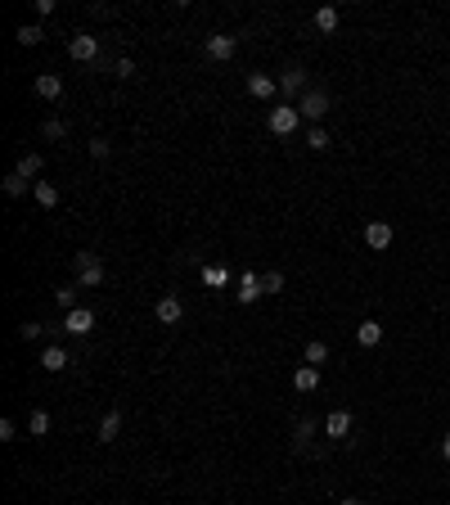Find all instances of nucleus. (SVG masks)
I'll use <instances>...</instances> for the list:
<instances>
[{"instance_id":"nucleus-1","label":"nucleus","mask_w":450,"mask_h":505,"mask_svg":"<svg viewBox=\"0 0 450 505\" xmlns=\"http://www.w3.org/2000/svg\"><path fill=\"white\" fill-rule=\"evenodd\" d=\"M72 266H77V284H86V289H99V284H104V262H99V253L81 249V253L72 257Z\"/></svg>"},{"instance_id":"nucleus-11","label":"nucleus","mask_w":450,"mask_h":505,"mask_svg":"<svg viewBox=\"0 0 450 505\" xmlns=\"http://www.w3.org/2000/svg\"><path fill=\"white\" fill-rule=\"evenodd\" d=\"M234 298L239 302H257V298H262V275H243L239 289H234Z\"/></svg>"},{"instance_id":"nucleus-2","label":"nucleus","mask_w":450,"mask_h":505,"mask_svg":"<svg viewBox=\"0 0 450 505\" xmlns=\"http://www.w3.org/2000/svg\"><path fill=\"white\" fill-rule=\"evenodd\" d=\"M298 122H302V113L293 109V104H280V109L266 113V127H271L275 136H293V131H298Z\"/></svg>"},{"instance_id":"nucleus-5","label":"nucleus","mask_w":450,"mask_h":505,"mask_svg":"<svg viewBox=\"0 0 450 505\" xmlns=\"http://www.w3.org/2000/svg\"><path fill=\"white\" fill-rule=\"evenodd\" d=\"M153 316H158L162 325H180V316H185V302H180L176 293H167V298H158V307H153Z\"/></svg>"},{"instance_id":"nucleus-3","label":"nucleus","mask_w":450,"mask_h":505,"mask_svg":"<svg viewBox=\"0 0 450 505\" xmlns=\"http://www.w3.org/2000/svg\"><path fill=\"white\" fill-rule=\"evenodd\" d=\"M298 113H302V118H311V122H320L324 113H329V91H320V86H315V91H306L302 100H298Z\"/></svg>"},{"instance_id":"nucleus-14","label":"nucleus","mask_w":450,"mask_h":505,"mask_svg":"<svg viewBox=\"0 0 450 505\" xmlns=\"http://www.w3.org/2000/svg\"><path fill=\"white\" fill-rule=\"evenodd\" d=\"M293 388H298V393H315V388H320V370H315V366H302L298 375H293Z\"/></svg>"},{"instance_id":"nucleus-8","label":"nucleus","mask_w":450,"mask_h":505,"mask_svg":"<svg viewBox=\"0 0 450 505\" xmlns=\"http://www.w3.org/2000/svg\"><path fill=\"white\" fill-rule=\"evenodd\" d=\"M234 45H239V41H234V36H225V32L207 36V59H221V63L234 59Z\"/></svg>"},{"instance_id":"nucleus-32","label":"nucleus","mask_w":450,"mask_h":505,"mask_svg":"<svg viewBox=\"0 0 450 505\" xmlns=\"http://www.w3.org/2000/svg\"><path fill=\"white\" fill-rule=\"evenodd\" d=\"M118 77H136V63H131V59H118Z\"/></svg>"},{"instance_id":"nucleus-12","label":"nucleus","mask_w":450,"mask_h":505,"mask_svg":"<svg viewBox=\"0 0 450 505\" xmlns=\"http://www.w3.org/2000/svg\"><path fill=\"white\" fill-rule=\"evenodd\" d=\"M68 361H72V357H68L63 348H54V343L41 352V366H45V370H54V375H59V370H68Z\"/></svg>"},{"instance_id":"nucleus-9","label":"nucleus","mask_w":450,"mask_h":505,"mask_svg":"<svg viewBox=\"0 0 450 505\" xmlns=\"http://www.w3.org/2000/svg\"><path fill=\"white\" fill-rule=\"evenodd\" d=\"M248 91H252L257 100H275L280 81H275V77H266V72H248Z\"/></svg>"},{"instance_id":"nucleus-31","label":"nucleus","mask_w":450,"mask_h":505,"mask_svg":"<svg viewBox=\"0 0 450 505\" xmlns=\"http://www.w3.org/2000/svg\"><path fill=\"white\" fill-rule=\"evenodd\" d=\"M203 280H207V284H225V280H230V275L221 271V266H207V271H203Z\"/></svg>"},{"instance_id":"nucleus-23","label":"nucleus","mask_w":450,"mask_h":505,"mask_svg":"<svg viewBox=\"0 0 450 505\" xmlns=\"http://www.w3.org/2000/svg\"><path fill=\"white\" fill-rule=\"evenodd\" d=\"M5 194H9V199L27 194V176H18V171H9V176H5Z\"/></svg>"},{"instance_id":"nucleus-22","label":"nucleus","mask_w":450,"mask_h":505,"mask_svg":"<svg viewBox=\"0 0 450 505\" xmlns=\"http://www.w3.org/2000/svg\"><path fill=\"white\" fill-rule=\"evenodd\" d=\"M14 171H18V176H36V171H41V154H23Z\"/></svg>"},{"instance_id":"nucleus-29","label":"nucleus","mask_w":450,"mask_h":505,"mask_svg":"<svg viewBox=\"0 0 450 505\" xmlns=\"http://www.w3.org/2000/svg\"><path fill=\"white\" fill-rule=\"evenodd\" d=\"M109 149H113V145H109V140H99V136H95V140H90V158H95V163H99V158H109Z\"/></svg>"},{"instance_id":"nucleus-28","label":"nucleus","mask_w":450,"mask_h":505,"mask_svg":"<svg viewBox=\"0 0 450 505\" xmlns=\"http://www.w3.org/2000/svg\"><path fill=\"white\" fill-rule=\"evenodd\" d=\"M54 302H59V307H77V289H54Z\"/></svg>"},{"instance_id":"nucleus-13","label":"nucleus","mask_w":450,"mask_h":505,"mask_svg":"<svg viewBox=\"0 0 450 505\" xmlns=\"http://www.w3.org/2000/svg\"><path fill=\"white\" fill-rule=\"evenodd\" d=\"M36 95H41V100H59V95H63V81L54 77V72H41V77H36Z\"/></svg>"},{"instance_id":"nucleus-26","label":"nucleus","mask_w":450,"mask_h":505,"mask_svg":"<svg viewBox=\"0 0 450 505\" xmlns=\"http://www.w3.org/2000/svg\"><path fill=\"white\" fill-rule=\"evenodd\" d=\"M306 145H311L315 154H320V149H329V131H324V127H311V136H306Z\"/></svg>"},{"instance_id":"nucleus-20","label":"nucleus","mask_w":450,"mask_h":505,"mask_svg":"<svg viewBox=\"0 0 450 505\" xmlns=\"http://www.w3.org/2000/svg\"><path fill=\"white\" fill-rule=\"evenodd\" d=\"M50 411H32V420H27V433H32V437H45V433H50Z\"/></svg>"},{"instance_id":"nucleus-30","label":"nucleus","mask_w":450,"mask_h":505,"mask_svg":"<svg viewBox=\"0 0 450 505\" xmlns=\"http://www.w3.org/2000/svg\"><path fill=\"white\" fill-rule=\"evenodd\" d=\"M45 325H36V320H27V325H18V339H41Z\"/></svg>"},{"instance_id":"nucleus-33","label":"nucleus","mask_w":450,"mask_h":505,"mask_svg":"<svg viewBox=\"0 0 450 505\" xmlns=\"http://www.w3.org/2000/svg\"><path fill=\"white\" fill-rule=\"evenodd\" d=\"M311 433H315V424H311V420H302V424H298V442H306Z\"/></svg>"},{"instance_id":"nucleus-16","label":"nucleus","mask_w":450,"mask_h":505,"mask_svg":"<svg viewBox=\"0 0 450 505\" xmlns=\"http://www.w3.org/2000/svg\"><path fill=\"white\" fill-rule=\"evenodd\" d=\"M338 23H342V18H338V9H333V5L315 9V27H320V32H338Z\"/></svg>"},{"instance_id":"nucleus-15","label":"nucleus","mask_w":450,"mask_h":505,"mask_svg":"<svg viewBox=\"0 0 450 505\" xmlns=\"http://www.w3.org/2000/svg\"><path fill=\"white\" fill-rule=\"evenodd\" d=\"M324 433H329V437H347L351 433V415L347 411H333L329 420H324Z\"/></svg>"},{"instance_id":"nucleus-17","label":"nucleus","mask_w":450,"mask_h":505,"mask_svg":"<svg viewBox=\"0 0 450 505\" xmlns=\"http://www.w3.org/2000/svg\"><path fill=\"white\" fill-rule=\"evenodd\" d=\"M356 339H360V348H374V343L383 339V325H378V320H360Z\"/></svg>"},{"instance_id":"nucleus-18","label":"nucleus","mask_w":450,"mask_h":505,"mask_svg":"<svg viewBox=\"0 0 450 505\" xmlns=\"http://www.w3.org/2000/svg\"><path fill=\"white\" fill-rule=\"evenodd\" d=\"M118 433H122V415H118V411H109V415L99 420V442H113Z\"/></svg>"},{"instance_id":"nucleus-25","label":"nucleus","mask_w":450,"mask_h":505,"mask_svg":"<svg viewBox=\"0 0 450 505\" xmlns=\"http://www.w3.org/2000/svg\"><path fill=\"white\" fill-rule=\"evenodd\" d=\"M41 136H50V140L68 136V122H63V118H50V122H45V127H41Z\"/></svg>"},{"instance_id":"nucleus-21","label":"nucleus","mask_w":450,"mask_h":505,"mask_svg":"<svg viewBox=\"0 0 450 505\" xmlns=\"http://www.w3.org/2000/svg\"><path fill=\"white\" fill-rule=\"evenodd\" d=\"M36 203H41V208H54V203H59V189H54L50 180H36Z\"/></svg>"},{"instance_id":"nucleus-24","label":"nucleus","mask_w":450,"mask_h":505,"mask_svg":"<svg viewBox=\"0 0 450 505\" xmlns=\"http://www.w3.org/2000/svg\"><path fill=\"white\" fill-rule=\"evenodd\" d=\"M14 36H18V41H23V45H36V41H41L45 32H41V27H36V23H23V27H18Z\"/></svg>"},{"instance_id":"nucleus-6","label":"nucleus","mask_w":450,"mask_h":505,"mask_svg":"<svg viewBox=\"0 0 450 505\" xmlns=\"http://www.w3.org/2000/svg\"><path fill=\"white\" fill-rule=\"evenodd\" d=\"M68 50H72V59H77V63H90V59H99V36H86V32H77Z\"/></svg>"},{"instance_id":"nucleus-7","label":"nucleus","mask_w":450,"mask_h":505,"mask_svg":"<svg viewBox=\"0 0 450 505\" xmlns=\"http://www.w3.org/2000/svg\"><path fill=\"white\" fill-rule=\"evenodd\" d=\"M280 91H284V95H298V100H302L306 91H311V86H306V72L298 68V63H293V68H284V72H280Z\"/></svg>"},{"instance_id":"nucleus-34","label":"nucleus","mask_w":450,"mask_h":505,"mask_svg":"<svg viewBox=\"0 0 450 505\" xmlns=\"http://www.w3.org/2000/svg\"><path fill=\"white\" fill-rule=\"evenodd\" d=\"M442 456H446V460H450V433L442 437Z\"/></svg>"},{"instance_id":"nucleus-4","label":"nucleus","mask_w":450,"mask_h":505,"mask_svg":"<svg viewBox=\"0 0 450 505\" xmlns=\"http://www.w3.org/2000/svg\"><path fill=\"white\" fill-rule=\"evenodd\" d=\"M63 329H68V334H77V339H86L95 329V311L90 307H72L68 316H63Z\"/></svg>"},{"instance_id":"nucleus-19","label":"nucleus","mask_w":450,"mask_h":505,"mask_svg":"<svg viewBox=\"0 0 450 505\" xmlns=\"http://www.w3.org/2000/svg\"><path fill=\"white\" fill-rule=\"evenodd\" d=\"M302 361H306V366H315V370H320V361H329V348H324V343H306V348H302Z\"/></svg>"},{"instance_id":"nucleus-10","label":"nucleus","mask_w":450,"mask_h":505,"mask_svg":"<svg viewBox=\"0 0 450 505\" xmlns=\"http://www.w3.org/2000/svg\"><path fill=\"white\" fill-rule=\"evenodd\" d=\"M365 244H369V249H387V244H392V226L387 222H369L365 226Z\"/></svg>"},{"instance_id":"nucleus-27","label":"nucleus","mask_w":450,"mask_h":505,"mask_svg":"<svg viewBox=\"0 0 450 505\" xmlns=\"http://www.w3.org/2000/svg\"><path fill=\"white\" fill-rule=\"evenodd\" d=\"M280 289H284V275H280V271L262 275V293H280Z\"/></svg>"},{"instance_id":"nucleus-35","label":"nucleus","mask_w":450,"mask_h":505,"mask_svg":"<svg viewBox=\"0 0 450 505\" xmlns=\"http://www.w3.org/2000/svg\"><path fill=\"white\" fill-rule=\"evenodd\" d=\"M338 505H360V501H356V497H347V501H338Z\"/></svg>"}]
</instances>
